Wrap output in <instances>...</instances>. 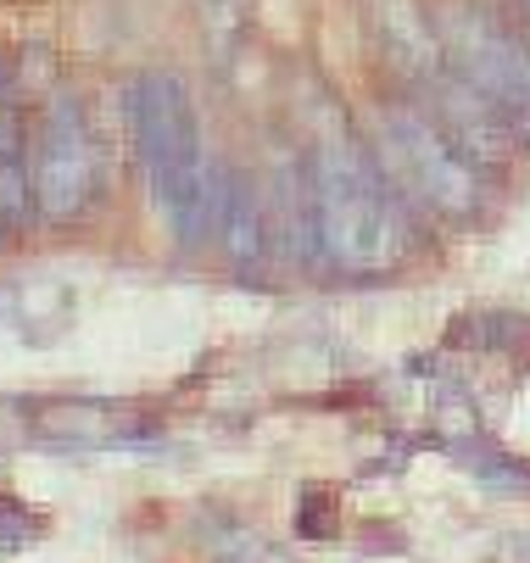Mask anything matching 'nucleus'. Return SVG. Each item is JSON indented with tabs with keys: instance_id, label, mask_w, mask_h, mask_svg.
<instances>
[{
	"instance_id": "obj_1",
	"label": "nucleus",
	"mask_w": 530,
	"mask_h": 563,
	"mask_svg": "<svg viewBox=\"0 0 530 563\" xmlns=\"http://www.w3.org/2000/svg\"><path fill=\"white\" fill-rule=\"evenodd\" d=\"M123 112H129V134H134V151H140L151 201H157V212L168 218V229L185 240V246L218 240L223 212H230L235 174L207 156L185 78H174V73L129 78Z\"/></svg>"
},
{
	"instance_id": "obj_2",
	"label": "nucleus",
	"mask_w": 530,
	"mask_h": 563,
	"mask_svg": "<svg viewBox=\"0 0 530 563\" xmlns=\"http://www.w3.org/2000/svg\"><path fill=\"white\" fill-rule=\"evenodd\" d=\"M308 196L319 218V257L341 274H386L408 252L402 196L368 151L346 134H324L308 156Z\"/></svg>"
},
{
	"instance_id": "obj_3",
	"label": "nucleus",
	"mask_w": 530,
	"mask_h": 563,
	"mask_svg": "<svg viewBox=\"0 0 530 563\" xmlns=\"http://www.w3.org/2000/svg\"><path fill=\"white\" fill-rule=\"evenodd\" d=\"M374 163L397 196H413L435 218H475L486 207V168L452 145L419 107H386L374 123Z\"/></svg>"
},
{
	"instance_id": "obj_4",
	"label": "nucleus",
	"mask_w": 530,
	"mask_h": 563,
	"mask_svg": "<svg viewBox=\"0 0 530 563\" xmlns=\"http://www.w3.org/2000/svg\"><path fill=\"white\" fill-rule=\"evenodd\" d=\"M435 40L441 62L475 96H486L519 140H530V40H519L481 7H446L435 18Z\"/></svg>"
},
{
	"instance_id": "obj_5",
	"label": "nucleus",
	"mask_w": 530,
	"mask_h": 563,
	"mask_svg": "<svg viewBox=\"0 0 530 563\" xmlns=\"http://www.w3.org/2000/svg\"><path fill=\"white\" fill-rule=\"evenodd\" d=\"M101 190V140L79 101H56L40 140L29 145V196L45 223L79 218Z\"/></svg>"
},
{
	"instance_id": "obj_6",
	"label": "nucleus",
	"mask_w": 530,
	"mask_h": 563,
	"mask_svg": "<svg viewBox=\"0 0 530 563\" xmlns=\"http://www.w3.org/2000/svg\"><path fill=\"white\" fill-rule=\"evenodd\" d=\"M419 90H424V107H419V112H424V118L452 140V145H459L475 168L503 163L508 145L519 140V134L503 123V112H497L486 96H475V90H470V85H464V78L452 73L446 62H441V73H430V78H424Z\"/></svg>"
},
{
	"instance_id": "obj_7",
	"label": "nucleus",
	"mask_w": 530,
	"mask_h": 563,
	"mask_svg": "<svg viewBox=\"0 0 530 563\" xmlns=\"http://www.w3.org/2000/svg\"><path fill=\"white\" fill-rule=\"evenodd\" d=\"M374 29H380V45L386 56L424 85L430 73H441V40H435V23L413 7V0H374Z\"/></svg>"
},
{
	"instance_id": "obj_8",
	"label": "nucleus",
	"mask_w": 530,
	"mask_h": 563,
	"mask_svg": "<svg viewBox=\"0 0 530 563\" xmlns=\"http://www.w3.org/2000/svg\"><path fill=\"white\" fill-rule=\"evenodd\" d=\"M218 240H223V252H230L241 268H257V263L268 257L274 229H268V196H263L257 185L235 179V190H230V212H223Z\"/></svg>"
},
{
	"instance_id": "obj_9",
	"label": "nucleus",
	"mask_w": 530,
	"mask_h": 563,
	"mask_svg": "<svg viewBox=\"0 0 530 563\" xmlns=\"http://www.w3.org/2000/svg\"><path fill=\"white\" fill-rule=\"evenodd\" d=\"M459 457H464V468L481 479V486H492L503 497H530V468L525 463H514V457H503L492 446H459Z\"/></svg>"
},
{
	"instance_id": "obj_10",
	"label": "nucleus",
	"mask_w": 530,
	"mask_h": 563,
	"mask_svg": "<svg viewBox=\"0 0 530 563\" xmlns=\"http://www.w3.org/2000/svg\"><path fill=\"white\" fill-rule=\"evenodd\" d=\"M492 563H530V530H514L492 547Z\"/></svg>"
},
{
	"instance_id": "obj_11",
	"label": "nucleus",
	"mask_w": 530,
	"mask_h": 563,
	"mask_svg": "<svg viewBox=\"0 0 530 563\" xmlns=\"http://www.w3.org/2000/svg\"><path fill=\"white\" fill-rule=\"evenodd\" d=\"M7 223H12V218H7V212H0V240H7Z\"/></svg>"
}]
</instances>
